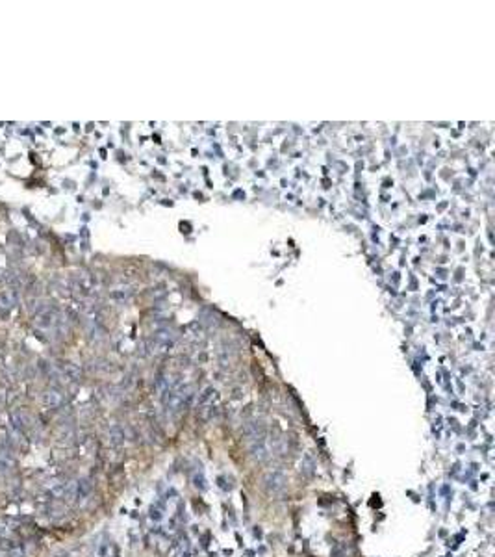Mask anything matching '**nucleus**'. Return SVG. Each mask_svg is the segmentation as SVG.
Listing matches in <instances>:
<instances>
[{
  "mask_svg": "<svg viewBox=\"0 0 495 557\" xmlns=\"http://www.w3.org/2000/svg\"><path fill=\"white\" fill-rule=\"evenodd\" d=\"M261 485H263V491L267 492V494L276 496V494L284 492V489H286V485H287L286 474L282 472V470H269V472L263 474Z\"/></svg>",
  "mask_w": 495,
  "mask_h": 557,
  "instance_id": "nucleus-1",
  "label": "nucleus"
},
{
  "mask_svg": "<svg viewBox=\"0 0 495 557\" xmlns=\"http://www.w3.org/2000/svg\"><path fill=\"white\" fill-rule=\"evenodd\" d=\"M91 491H93L91 481L89 479H80V481H76V487H74V498L82 502V500L89 498Z\"/></svg>",
  "mask_w": 495,
  "mask_h": 557,
  "instance_id": "nucleus-2",
  "label": "nucleus"
},
{
  "mask_svg": "<svg viewBox=\"0 0 495 557\" xmlns=\"http://www.w3.org/2000/svg\"><path fill=\"white\" fill-rule=\"evenodd\" d=\"M13 465H15L13 455L2 450L0 452V474H9L13 470Z\"/></svg>",
  "mask_w": 495,
  "mask_h": 557,
  "instance_id": "nucleus-3",
  "label": "nucleus"
},
{
  "mask_svg": "<svg viewBox=\"0 0 495 557\" xmlns=\"http://www.w3.org/2000/svg\"><path fill=\"white\" fill-rule=\"evenodd\" d=\"M43 401H45L46 407H58L61 401H63V396L59 392H56V390H50V392H46L45 396H43Z\"/></svg>",
  "mask_w": 495,
  "mask_h": 557,
  "instance_id": "nucleus-4",
  "label": "nucleus"
},
{
  "mask_svg": "<svg viewBox=\"0 0 495 557\" xmlns=\"http://www.w3.org/2000/svg\"><path fill=\"white\" fill-rule=\"evenodd\" d=\"M313 468H315V463H313V459L310 457V455H304V457H302V461H300V472L310 478V476L313 474Z\"/></svg>",
  "mask_w": 495,
  "mask_h": 557,
  "instance_id": "nucleus-5",
  "label": "nucleus"
},
{
  "mask_svg": "<svg viewBox=\"0 0 495 557\" xmlns=\"http://www.w3.org/2000/svg\"><path fill=\"white\" fill-rule=\"evenodd\" d=\"M110 440H111V444H113V446H121V444H123L124 435H123V431H121V427H117V426L111 427V429H110Z\"/></svg>",
  "mask_w": 495,
  "mask_h": 557,
  "instance_id": "nucleus-6",
  "label": "nucleus"
}]
</instances>
